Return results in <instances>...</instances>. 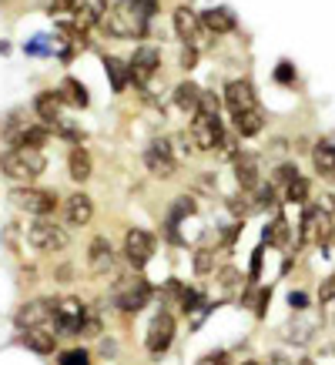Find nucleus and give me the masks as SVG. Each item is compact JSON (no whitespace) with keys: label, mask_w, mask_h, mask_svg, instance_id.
<instances>
[{"label":"nucleus","mask_w":335,"mask_h":365,"mask_svg":"<svg viewBox=\"0 0 335 365\" xmlns=\"http://www.w3.org/2000/svg\"><path fill=\"white\" fill-rule=\"evenodd\" d=\"M262 258H265V242L258 245L255 252H252V268H248V285H255L258 278H262Z\"/></svg>","instance_id":"4c0bfd02"},{"label":"nucleus","mask_w":335,"mask_h":365,"mask_svg":"<svg viewBox=\"0 0 335 365\" xmlns=\"http://www.w3.org/2000/svg\"><path fill=\"white\" fill-rule=\"evenodd\" d=\"M155 252H158L155 235L145 232V228H128V235H124V258H128V265L134 272H141L155 258Z\"/></svg>","instance_id":"6e6552de"},{"label":"nucleus","mask_w":335,"mask_h":365,"mask_svg":"<svg viewBox=\"0 0 335 365\" xmlns=\"http://www.w3.org/2000/svg\"><path fill=\"white\" fill-rule=\"evenodd\" d=\"M155 11L158 0H114L100 27L114 41H141V37H148Z\"/></svg>","instance_id":"f257e3e1"},{"label":"nucleus","mask_w":335,"mask_h":365,"mask_svg":"<svg viewBox=\"0 0 335 365\" xmlns=\"http://www.w3.org/2000/svg\"><path fill=\"white\" fill-rule=\"evenodd\" d=\"M225 108H228V114H232V118H238V114L262 108V104H258V98H255V88H252V81H245V78L228 81V84H225Z\"/></svg>","instance_id":"ddd939ff"},{"label":"nucleus","mask_w":335,"mask_h":365,"mask_svg":"<svg viewBox=\"0 0 335 365\" xmlns=\"http://www.w3.org/2000/svg\"><path fill=\"white\" fill-rule=\"evenodd\" d=\"M0 171H4V178H11L14 185H34L47 171V158H44V151L7 148L0 155Z\"/></svg>","instance_id":"f03ea898"},{"label":"nucleus","mask_w":335,"mask_h":365,"mask_svg":"<svg viewBox=\"0 0 335 365\" xmlns=\"http://www.w3.org/2000/svg\"><path fill=\"white\" fill-rule=\"evenodd\" d=\"M91 218H94V201H91V195L74 191V195L64 201V222L71 225V228H84V225H91Z\"/></svg>","instance_id":"f3484780"},{"label":"nucleus","mask_w":335,"mask_h":365,"mask_svg":"<svg viewBox=\"0 0 335 365\" xmlns=\"http://www.w3.org/2000/svg\"><path fill=\"white\" fill-rule=\"evenodd\" d=\"M7 198H11V205L17 211H27L34 218H51L57 208V191L34 188V185H14Z\"/></svg>","instance_id":"7ed1b4c3"},{"label":"nucleus","mask_w":335,"mask_h":365,"mask_svg":"<svg viewBox=\"0 0 335 365\" xmlns=\"http://www.w3.org/2000/svg\"><path fill=\"white\" fill-rule=\"evenodd\" d=\"M232 124H234V134H238V138H255V134H262V128H265V111H262V108L245 111V114H238V118H232Z\"/></svg>","instance_id":"393cba45"},{"label":"nucleus","mask_w":335,"mask_h":365,"mask_svg":"<svg viewBox=\"0 0 335 365\" xmlns=\"http://www.w3.org/2000/svg\"><path fill=\"white\" fill-rule=\"evenodd\" d=\"M232 168H234V181H238V188L242 191L255 195V191L262 188V161H258V155L242 151V155L232 161Z\"/></svg>","instance_id":"4468645a"},{"label":"nucleus","mask_w":335,"mask_h":365,"mask_svg":"<svg viewBox=\"0 0 335 365\" xmlns=\"http://www.w3.org/2000/svg\"><path fill=\"white\" fill-rule=\"evenodd\" d=\"M27 124H31V121H27V118H24V111L17 108V111H11L7 118H4V121H0V138H4L7 144H14V138H17V134H21Z\"/></svg>","instance_id":"c85d7f7f"},{"label":"nucleus","mask_w":335,"mask_h":365,"mask_svg":"<svg viewBox=\"0 0 335 365\" xmlns=\"http://www.w3.org/2000/svg\"><path fill=\"white\" fill-rule=\"evenodd\" d=\"M295 178H299V168L292 165V161H282V165L272 171V185H282V188H289Z\"/></svg>","instance_id":"473e14b6"},{"label":"nucleus","mask_w":335,"mask_h":365,"mask_svg":"<svg viewBox=\"0 0 335 365\" xmlns=\"http://www.w3.org/2000/svg\"><path fill=\"white\" fill-rule=\"evenodd\" d=\"M201 27L215 34V37H222V34H232L238 27V21H234V14L228 7H212V11H201Z\"/></svg>","instance_id":"a211bd4d"},{"label":"nucleus","mask_w":335,"mask_h":365,"mask_svg":"<svg viewBox=\"0 0 335 365\" xmlns=\"http://www.w3.org/2000/svg\"><path fill=\"white\" fill-rule=\"evenodd\" d=\"M108 0H78V11H74V17H78V24L88 31V27H100L104 24V17H108Z\"/></svg>","instance_id":"aec40b11"},{"label":"nucleus","mask_w":335,"mask_h":365,"mask_svg":"<svg viewBox=\"0 0 335 365\" xmlns=\"http://www.w3.org/2000/svg\"><path fill=\"white\" fill-rule=\"evenodd\" d=\"M198 47H185V51H181V67H185V71H195V67H198Z\"/></svg>","instance_id":"79ce46f5"},{"label":"nucleus","mask_w":335,"mask_h":365,"mask_svg":"<svg viewBox=\"0 0 335 365\" xmlns=\"http://www.w3.org/2000/svg\"><path fill=\"white\" fill-rule=\"evenodd\" d=\"M329 302H335V275H329L319 288V305H329Z\"/></svg>","instance_id":"a19ab883"},{"label":"nucleus","mask_w":335,"mask_h":365,"mask_svg":"<svg viewBox=\"0 0 335 365\" xmlns=\"http://www.w3.org/2000/svg\"><path fill=\"white\" fill-rule=\"evenodd\" d=\"M104 74H108V81H111L114 94H124L128 84H131V64L121 61V57H111V54L104 57Z\"/></svg>","instance_id":"412c9836"},{"label":"nucleus","mask_w":335,"mask_h":365,"mask_svg":"<svg viewBox=\"0 0 335 365\" xmlns=\"http://www.w3.org/2000/svg\"><path fill=\"white\" fill-rule=\"evenodd\" d=\"M54 309H57V299H34V302H24L17 315H14V325L27 332V329H51L54 325ZM54 332V329H51Z\"/></svg>","instance_id":"0eeeda50"},{"label":"nucleus","mask_w":335,"mask_h":365,"mask_svg":"<svg viewBox=\"0 0 335 365\" xmlns=\"http://www.w3.org/2000/svg\"><path fill=\"white\" fill-rule=\"evenodd\" d=\"M178 305H181V312H185V315H191V312H198V305H201V295H198V292H195V288H181Z\"/></svg>","instance_id":"c9c22d12"},{"label":"nucleus","mask_w":335,"mask_h":365,"mask_svg":"<svg viewBox=\"0 0 335 365\" xmlns=\"http://www.w3.org/2000/svg\"><path fill=\"white\" fill-rule=\"evenodd\" d=\"M57 365H91V352L88 349H64L57 355Z\"/></svg>","instance_id":"72a5a7b5"},{"label":"nucleus","mask_w":335,"mask_h":365,"mask_svg":"<svg viewBox=\"0 0 335 365\" xmlns=\"http://www.w3.org/2000/svg\"><path fill=\"white\" fill-rule=\"evenodd\" d=\"M64 104L67 101H64L61 91H44V94H37V98H34V114H37V121L44 124V128L54 131L57 124L64 121V118H61V108H64Z\"/></svg>","instance_id":"2eb2a0df"},{"label":"nucleus","mask_w":335,"mask_h":365,"mask_svg":"<svg viewBox=\"0 0 335 365\" xmlns=\"http://www.w3.org/2000/svg\"><path fill=\"white\" fill-rule=\"evenodd\" d=\"M88 272L91 275H98V278L108 275V272H114V248L104 235L91 238V245H88Z\"/></svg>","instance_id":"dca6fc26"},{"label":"nucleus","mask_w":335,"mask_h":365,"mask_svg":"<svg viewBox=\"0 0 335 365\" xmlns=\"http://www.w3.org/2000/svg\"><path fill=\"white\" fill-rule=\"evenodd\" d=\"M289 238H292V225L285 215H275V222L265 225V235H262V242L272 245V248H289Z\"/></svg>","instance_id":"a878e982"},{"label":"nucleus","mask_w":335,"mask_h":365,"mask_svg":"<svg viewBox=\"0 0 335 365\" xmlns=\"http://www.w3.org/2000/svg\"><path fill=\"white\" fill-rule=\"evenodd\" d=\"M201 94H205V91H201L195 81H181L178 88H175V108L185 114H195L201 104Z\"/></svg>","instance_id":"b1692460"},{"label":"nucleus","mask_w":335,"mask_h":365,"mask_svg":"<svg viewBox=\"0 0 335 365\" xmlns=\"http://www.w3.org/2000/svg\"><path fill=\"white\" fill-rule=\"evenodd\" d=\"M171 24H175V34L181 37V44L185 47H205V27H201V14H195L188 7V4H181V7H175V14H171Z\"/></svg>","instance_id":"f8f14e48"},{"label":"nucleus","mask_w":335,"mask_h":365,"mask_svg":"<svg viewBox=\"0 0 335 365\" xmlns=\"http://www.w3.org/2000/svg\"><path fill=\"white\" fill-rule=\"evenodd\" d=\"M312 165L322 178H335V144L332 141H319L312 148Z\"/></svg>","instance_id":"bb28decb"},{"label":"nucleus","mask_w":335,"mask_h":365,"mask_svg":"<svg viewBox=\"0 0 335 365\" xmlns=\"http://www.w3.org/2000/svg\"><path fill=\"white\" fill-rule=\"evenodd\" d=\"M145 168L155 178H161V181H171V178L178 175V158H175V151H171V141H168V138H158V141L148 144Z\"/></svg>","instance_id":"9d476101"},{"label":"nucleus","mask_w":335,"mask_h":365,"mask_svg":"<svg viewBox=\"0 0 335 365\" xmlns=\"http://www.w3.org/2000/svg\"><path fill=\"white\" fill-rule=\"evenodd\" d=\"M268 302H272V285H268V288H262V292H258V299H255V315H258V319H265Z\"/></svg>","instance_id":"37998d69"},{"label":"nucleus","mask_w":335,"mask_h":365,"mask_svg":"<svg viewBox=\"0 0 335 365\" xmlns=\"http://www.w3.org/2000/svg\"><path fill=\"white\" fill-rule=\"evenodd\" d=\"M218 285H222L225 292H234V288H238V272H234L232 265H225L222 272H218Z\"/></svg>","instance_id":"58836bf2"},{"label":"nucleus","mask_w":335,"mask_h":365,"mask_svg":"<svg viewBox=\"0 0 335 365\" xmlns=\"http://www.w3.org/2000/svg\"><path fill=\"white\" fill-rule=\"evenodd\" d=\"M151 295H155V288H151V282L141 275H131V278H124V282L114 285V305L121 312H128V315H138V312L151 302Z\"/></svg>","instance_id":"39448f33"},{"label":"nucleus","mask_w":335,"mask_h":365,"mask_svg":"<svg viewBox=\"0 0 335 365\" xmlns=\"http://www.w3.org/2000/svg\"><path fill=\"white\" fill-rule=\"evenodd\" d=\"M128 64H131V84L134 88H148V84H155L158 71H161V51H158L155 44H141Z\"/></svg>","instance_id":"1a4fd4ad"},{"label":"nucleus","mask_w":335,"mask_h":365,"mask_svg":"<svg viewBox=\"0 0 335 365\" xmlns=\"http://www.w3.org/2000/svg\"><path fill=\"white\" fill-rule=\"evenodd\" d=\"M191 268H195V275H212L215 272V252L212 248H205V245H201V248H195V255H191Z\"/></svg>","instance_id":"c756f323"},{"label":"nucleus","mask_w":335,"mask_h":365,"mask_svg":"<svg viewBox=\"0 0 335 365\" xmlns=\"http://www.w3.org/2000/svg\"><path fill=\"white\" fill-rule=\"evenodd\" d=\"M198 111L201 114H212V118H222V101H218V94H215V91H205V94H201V104H198ZM195 111V114H198Z\"/></svg>","instance_id":"f704fd0d"},{"label":"nucleus","mask_w":335,"mask_h":365,"mask_svg":"<svg viewBox=\"0 0 335 365\" xmlns=\"http://www.w3.org/2000/svg\"><path fill=\"white\" fill-rule=\"evenodd\" d=\"M78 0H51V14H74Z\"/></svg>","instance_id":"c03bdc74"},{"label":"nucleus","mask_w":335,"mask_h":365,"mask_svg":"<svg viewBox=\"0 0 335 365\" xmlns=\"http://www.w3.org/2000/svg\"><path fill=\"white\" fill-rule=\"evenodd\" d=\"M285 201H289V205H309V181L302 175L285 188Z\"/></svg>","instance_id":"2f4dec72"},{"label":"nucleus","mask_w":335,"mask_h":365,"mask_svg":"<svg viewBox=\"0 0 335 365\" xmlns=\"http://www.w3.org/2000/svg\"><path fill=\"white\" fill-rule=\"evenodd\" d=\"M67 175H71V181H78V185H84L91 178V151L84 144L71 148V155H67Z\"/></svg>","instance_id":"5701e85b"},{"label":"nucleus","mask_w":335,"mask_h":365,"mask_svg":"<svg viewBox=\"0 0 335 365\" xmlns=\"http://www.w3.org/2000/svg\"><path fill=\"white\" fill-rule=\"evenodd\" d=\"M51 141V128L44 124H27L17 138H14L11 148H27V151H44V144Z\"/></svg>","instance_id":"4be33fe9"},{"label":"nucleus","mask_w":335,"mask_h":365,"mask_svg":"<svg viewBox=\"0 0 335 365\" xmlns=\"http://www.w3.org/2000/svg\"><path fill=\"white\" fill-rule=\"evenodd\" d=\"M17 342L37 355H51L57 349V335L51 332V329H27V332L17 335Z\"/></svg>","instance_id":"6ab92c4d"},{"label":"nucleus","mask_w":335,"mask_h":365,"mask_svg":"<svg viewBox=\"0 0 335 365\" xmlns=\"http://www.w3.org/2000/svg\"><path fill=\"white\" fill-rule=\"evenodd\" d=\"M275 185L268 181V185H262V188L255 191V208H275Z\"/></svg>","instance_id":"e433bc0d"},{"label":"nucleus","mask_w":335,"mask_h":365,"mask_svg":"<svg viewBox=\"0 0 335 365\" xmlns=\"http://www.w3.org/2000/svg\"><path fill=\"white\" fill-rule=\"evenodd\" d=\"M118 352V345L114 342H100V355H114Z\"/></svg>","instance_id":"49530a36"},{"label":"nucleus","mask_w":335,"mask_h":365,"mask_svg":"<svg viewBox=\"0 0 335 365\" xmlns=\"http://www.w3.org/2000/svg\"><path fill=\"white\" fill-rule=\"evenodd\" d=\"M175 332H178V325H175V315L171 312H158L155 319H151V325H148V355H155V359H161V355L171 349V342H175Z\"/></svg>","instance_id":"9b49d317"},{"label":"nucleus","mask_w":335,"mask_h":365,"mask_svg":"<svg viewBox=\"0 0 335 365\" xmlns=\"http://www.w3.org/2000/svg\"><path fill=\"white\" fill-rule=\"evenodd\" d=\"M188 134L198 151H222L225 144V124L222 118H212V114H191V124H188Z\"/></svg>","instance_id":"423d86ee"},{"label":"nucleus","mask_w":335,"mask_h":365,"mask_svg":"<svg viewBox=\"0 0 335 365\" xmlns=\"http://www.w3.org/2000/svg\"><path fill=\"white\" fill-rule=\"evenodd\" d=\"M228 211H232L234 218H242V222H245L248 211H255V201H252V195H248V191H238V195H232V198H228Z\"/></svg>","instance_id":"7c9ffc66"},{"label":"nucleus","mask_w":335,"mask_h":365,"mask_svg":"<svg viewBox=\"0 0 335 365\" xmlns=\"http://www.w3.org/2000/svg\"><path fill=\"white\" fill-rule=\"evenodd\" d=\"M27 242H31V248H37V252L44 255H54V252H64L67 242H71V235L61 228V225L54 222V218H34L31 225H27Z\"/></svg>","instance_id":"20e7f679"},{"label":"nucleus","mask_w":335,"mask_h":365,"mask_svg":"<svg viewBox=\"0 0 335 365\" xmlns=\"http://www.w3.org/2000/svg\"><path fill=\"white\" fill-rule=\"evenodd\" d=\"M289 305L295 312H305L309 309V295H305V292H289Z\"/></svg>","instance_id":"a18cd8bd"},{"label":"nucleus","mask_w":335,"mask_h":365,"mask_svg":"<svg viewBox=\"0 0 335 365\" xmlns=\"http://www.w3.org/2000/svg\"><path fill=\"white\" fill-rule=\"evenodd\" d=\"M242 365H258V362H252V359H248V362H242Z\"/></svg>","instance_id":"de8ad7c7"},{"label":"nucleus","mask_w":335,"mask_h":365,"mask_svg":"<svg viewBox=\"0 0 335 365\" xmlns=\"http://www.w3.org/2000/svg\"><path fill=\"white\" fill-rule=\"evenodd\" d=\"M57 91H61V94H64V101H67V104H74V108H88V104H91L88 88H84L78 78H64Z\"/></svg>","instance_id":"cd10ccee"},{"label":"nucleus","mask_w":335,"mask_h":365,"mask_svg":"<svg viewBox=\"0 0 335 365\" xmlns=\"http://www.w3.org/2000/svg\"><path fill=\"white\" fill-rule=\"evenodd\" d=\"M275 81H279V84H295V64L282 61V64L275 67Z\"/></svg>","instance_id":"ea45409f"}]
</instances>
